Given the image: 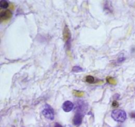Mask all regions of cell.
Masks as SVG:
<instances>
[{"mask_svg": "<svg viewBox=\"0 0 135 127\" xmlns=\"http://www.w3.org/2000/svg\"><path fill=\"white\" fill-rule=\"evenodd\" d=\"M111 117L117 122L123 123L127 119V114L125 111L121 109L114 110L111 112Z\"/></svg>", "mask_w": 135, "mask_h": 127, "instance_id": "1", "label": "cell"}, {"mask_svg": "<svg viewBox=\"0 0 135 127\" xmlns=\"http://www.w3.org/2000/svg\"><path fill=\"white\" fill-rule=\"evenodd\" d=\"M42 114L44 116L50 120H54V112L53 109L48 105H46L44 107V109L42 110Z\"/></svg>", "mask_w": 135, "mask_h": 127, "instance_id": "2", "label": "cell"}, {"mask_svg": "<svg viewBox=\"0 0 135 127\" xmlns=\"http://www.w3.org/2000/svg\"><path fill=\"white\" fill-rule=\"evenodd\" d=\"M82 118H83V115L80 112H79L78 111L76 114H75V116L73 118V124H75V126H79L80 125V124L82 122Z\"/></svg>", "mask_w": 135, "mask_h": 127, "instance_id": "3", "label": "cell"}, {"mask_svg": "<svg viewBox=\"0 0 135 127\" xmlns=\"http://www.w3.org/2000/svg\"><path fill=\"white\" fill-rule=\"evenodd\" d=\"M12 17V13L11 12L10 10H6L3 11L0 13V19L2 21H7L9 19Z\"/></svg>", "mask_w": 135, "mask_h": 127, "instance_id": "4", "label": "cell"}, {"mask_svg": "<svg viewBox=\"0 0 135 127\" xmlns=\"http://www.w3.org/2000/svg\"><path fill=\"white\" fill-rule=\"evenodd\" d=\"M73 104H72V102L69 101H67L65 102L63 104V106H62V108H63V111L65 112H70L71 110L73 109Z\"/></svg>", "mask_w": 135, "mask_h": 127, "instance_id": "5", "label": "cell"}, {"mask_svg": "<svg viewBox=\"0 0 135 127\" xmlns=\"http://www.w3.org/2000/svg\"><path fill=\"white\" fill-rule=\"evenodd\" d=\"M71 32H70L69 29L68 28L67 26H65L64 29H63V40H64L65 42L69 41V40L71 39Z\"/></svg>", "mask_w": 135, "mask_h": 127, "instance_id": "6", "label": "cell"}, {"mask_svg": "<svg viewBox=\"0 0 135 127\" xmlns=\"http://www.w3.org/2000/svg\"><path fill=\"white\" fill-rule=\"evenodd\" d=\"M86 81L89 83H94L95 82V78L92 76H88L86 78Z\"/></svg>", "mask_w": 135, "mask_h": 127, "instance_id": "7", "label": "cell"}, {"mask_svg": "<svg viewBox=\"0 0 135 127\" xmlns=\"http://www.w3.org/2000/svg\"><path fill=\"white\" fill-rule=\"evenodd\" d=\"M0 6L2 8H7L9 7V3L7 1H5V0H2L0 2Z\"/></svg>", "mask_w": 135, "mask_h": 127, "instance_id": "8", "label": "cell"}, {"mask_svg": "<svg viewBox=\"0 0 135 127\" xmlns=\"http://www.w3.org/2000/svg\"><path fill=\"white\" fill-rule=\"evenodd\" d=\"M107 82H108L111 85H116L117 83L116 79H115L113 78H112V77H107Z\"/></svg>", "mask_w": 135, "mask_h": 127, "instance_id": "9", "label": "cell"}, {"mask_svg": "<svg viewBox=\"0 0 135 127\" xmlns=\"http://www.w3.org/2000/svg\"><path fill=\"white\" fill-rule=\"evenodd\" d=\"M72 70L73 72H76V73L81 72L84 71V70H83L81 67H79V66H74V67L72 68Z\"/></svg>", "mask_w": 135, "mask_h": 127, "instance_id": "10", "label": "cell"}, {"mask_svg": "<svg viewBox=\"0 0 135 127\" xmlns=\"http://www.w3.org/2000/svg\"><path fill=\"white\" fill-rule=\"evenodd\" d=\"M73 94L76 97H82L84 95V93L83 91H77V90H75L73 91Z\"/></svg>", "mask_w": 135, "mask_h": 127, "instance_id": "11", "label": "cell"}, {"mask_svg": "<svg viewBox=\"0 0 135 127\" xmlns=\"http://www.w3.org/2000/svg\"><path fill=\"white\" fill-rule=\"evenodd\" d=\"M112 106H113V107H118V106H119V103H118L117 102L115 101H114L113 103Z\"/></svg>", "mask_w": 135, "mask_h": 127, "instance_id": "12", "label": "cell"}, {"mask_svg": "<svg viewBox=\"0 0 135 127\" xmlns=\"http://www.w3.org/2000/svg\"><path fill=\"white\" fill-rule=\"evenodd\" d=\"M130 115H131V116L132 118H134V119H135V112H131V113L130 114Z\"/></svg>", "mask_w": 135, "mask_h": 127, "instance_id": "13", "label": "cell"}, {"mask_svg": "<svg viewBox=\"0 0 135 127\" xmlns=\"http://www.w3.org/2000/svg\"><path fill=\"white\" fill-rule=\"evenodd\" d=\"M55 127H63V126H62L61 124H58V123H56V124H55Z\"/></svg>", "mask_w": 135, "mask_h": 127, "instance_id": "14", "label": "cell"}]
</instances>
